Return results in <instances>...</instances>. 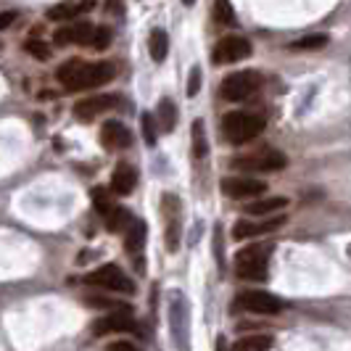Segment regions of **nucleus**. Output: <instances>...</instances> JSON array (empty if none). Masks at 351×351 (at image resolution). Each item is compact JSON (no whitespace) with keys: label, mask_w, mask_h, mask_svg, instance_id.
<instances>
[{"label":"nucleus","mask_w":351,"mask_h":351,"mask_svg":"<svg viewBox=\"0 0 351 351\" xmlns=\"http://www.w3.org/2000/svg\"><path fill=\"white\" fill-rule=\"evenodd\" d=\"M117 74V66L114 64H88L82 58H69L66 64H61L56 69V80L69 90V93H80V90H93L98 85H106L111 82Z\"/></svg>","instance_id":"1"},{"label":"nucleus","mask_w":351,"mask_h":351,"mask_svg":"<svg viewBox=\"0 0 351 351\" xmlns=\"http://www.w3.org/2000/svg\"><path fill=\"white\" fill-rule=\"evenodd\" d=\"M264 119L259 114H248V111H230L222 117V135L225 141L243 145V143L254 141L256 135H262Z\"/></svg>","instance_id":"2"},{"label":"nucleus","mask_w":351,"mask_h":351,"mask_svg":"<svg viewBox=\"0 0 351 351\" xmlns=\"http://www.w3.org/2000/svg\"><path fill=\"white\" fill-rule=\"evenodd\" d=\"M167 315H169V333L175 338L177 351H188V346H191V309H188V301L180 291L172 293Z\"/></svg>","instance_id":"3"},{"label":"nucleus","mask_w":351,"mask_h":351,"mask_svg":"<svg viewBox=\"0 0 351 351\" xmlns=\"http://www.w3.org/2000/svg\"><path fill=\"white\" fill-rule=\"evenodd\" d=\"M267 254L269 246L251 243L235 254V272L243 280H264L267 278Z\"/></svg>","instance_id":"4"},{"label":"nucleus","mask_w":351,"mask_h":351,"mask_svg":"<svg viewBox=\"0 0 351 351\" xmlns=\"http://www.w3.org/2000/svg\"><path fill=\"white\" fill-rule=\"evenodd\" d=\"M262 88V74L259 71H235L222 80L219 85V95L225 101H246L248 95H254Z\"/></svg>","instance_id":"5"},{"label":"nucleus","mask_w":351,"mask_h":351,"mask_svg":"<svg viewBox=\"0 0 351 351\" xmlns=\"http://www.w3.org/2000/svg\"><path fill=\"white\" fill-rule=\"evenodd\" d=\"M161 214H164V246L169 254H175L180 248V235H182V206L177 195H161Z\"/></svg>","instance_id":"6"},{"label":"nucleus","mask_w":351,"mask_h":351,"mask_svg":"<svg viewBox=\"0 0 351 351\" xmlns=\"http://www.w3.org/2000/svg\"><path fill=\"white\" fill-rule=\"evenodd\" d=\"M288 158L278 148H264L259 154H248V156H238L232 161L235 169H246V172H280L285 169Z\"/></svg>","instance_id":"7"},{"label":"nucleus","mask_w":351,"mask_h":351,"mask_svg":"<svg viewBox=\"0 0 351 351\" xmlns=\"http://www.w3.org/2000/svg\"><path fill=\"white\" fill-rule=\"evenodd\" d=\"M85 282H88V285H101V288H106V291L127 293V296H132V293H135L132 280L124 275L117 264H106V267H101V269L90 272L88 278H85Z\"/></svg>","instance_id":"8"},{"label":"nucleus","mask_w":351,"mask_h":351,"mask_svg":"<svg viewBox=\"0 0 351 351\" xmlns=\"http://www.w3.org/2000/svg\"><path fill=\"white\" fill-rule=\"evenodd\" d=\"M235 306L254 315H278L282 309V301L267 291H243L235 296Z\"/></svg>","instance_id":"9"},{"label":"nucleus","mask_w":351,"mask_h":351,"mask_svg":"<svg viewBox=\"0 0 351 351\" xmlns=\"http://www.w3.org/2000/svg\"><path fill=\"white\" fill-rule=\"evenodd\" d=\"M251 56V43H248L246 37L241 35H230V37H222L219 43H217V48L211 53V58H214V64L217 66H225V64H235V61H243Z\"/></svg>","instance_id":"10"},{"label":"nucleus","mask_w":351,"mask_h":351,"mask_svg":"<svg viewBox=\"0 0 351 351\" xmlns=\"http://www.w3.org/2000/svg\"><path fill=\"white\" fill-rule=\"evenodd\" d=\"M219 188L230 198H256L267 191V182L256 180V177H225Z\"/></svg>","instance_id":"11"},{"label":"nucleus","mask_w":351,"mask_h":351,"mask_svg":"<svg viewBox=\"0 0 351 351\" xmlns=\"http://www.w3.org/2000/svg\"><path fill=\"white\" fill-rule=\"evenodd\" d=\"M93 35H95V27L90 21H71L66 27L56 29L53 43L56 45H85V43H93Z\"/></svg>","instance_id":"12"},{"label":"nucleus","mask_w":351,"mask_h":351,"mask_svg":"<svg viewBox=\"0 0 351 351\" xmlns=\"http://www.w3.org/2000/svg\"><path fill=\"white\" fill-rule=\"evenodd\" d=\"M95 335H106V333H138V322L132 319L130 309H122V312H111L108 317L98 319L95 328H93Z\"/></svg>","instance_id":"13"},{"label":"nucleus","mask_w":351,"mask_h":351,"mask_svg":"<svg viewBox=\"0 0 351 351\" xmlns=\"http://www.w3.org/2000/svg\"><path fill=\"white\" fill-rule=\"evenodd\" d=\"M117 106H119V95H93V98H85V101L74 106V117L82 119V122H90L98 114H106Z\"/></svg>","instance_id":"14"},{"label":"nucleus","mask_w":351,"mask_h":351,"mask_svg":"<svg viewBox=\"0 0 351 351\" xmlns=\"http://www.w3.org/2000/svg\"><path fill=\"white\" fill-rule=\"evenodd\" d=\"M282 222H285V217H272V219H264V222L241 219V222H235V228H232V238H235V241H251V238H259L264 232H272L275 228H280Z\"/></svg>","instance_id":"15"},{"label":"nucleus","mask_w":351,"mask_h":351,"mask_svg":"<svg viewBox=\"0 0 351 351\" xmlns=\"http://www.w3.org/2000/svg\"><path fill=\"white\" fill-rule=\"evenodd\" d=\"M101 143L111 151H119V148H127L132 143V132L122 122H106L101 130Z\"/></svg>","instance_id":"16"},{"label":"nucleus","mask_w":351,"mask_h":351,"mask_svg":"<svg viewBox=\"0 0 351 351\" xmlns=\"http://www.w3.org/2000/svg\"><path fill=\"white\" fill-rule=\"evenodd\" d=\"M138 185V172L130 164H119L111 175V191L117 195H130Z\"/></svg>","instance_id":"17"},{"label":"nucleus","mask_w":351,"mask_h":351,"mask_svg":"<svg viewBox=\"0 0 351 351\" xmlns=\"http://www.w3.org/2000/svg\"><path fill=\"white\" fill-rule=\"evenodd\" d=\"M145 238H148V225L143 219H132L130 228L124 230V246L130 254H138L145 246Z\"/></svg>","instance_id":"18"},{"label":"nucleus","mask_w":351,"mask_h":351,"mask_svg":"<svg viewBox=\"0 0 351 351\" xmlns=\"http://www.w3.org/2000/svg\"><path fill=\"white\" fill-rule=\"evenodd\" d=\"M288 204V198H282V195H272V198H259V201H251L246 206V214L251 217H262V214H272V211L282 209Z\"/></svg>","instance_id":"19"},{"label":"nucleus","mask_w":351,"mask_h":351,"mask_svg":"<svg viewBox=\"0 0 351 351\" xmlns=\"http://www.w3.org/2000/svg\"><path fill=\"white\" fill-rule=\"evenodd\" d=\"M272 349V335H246V338H241L232 351H269Z\"/></svg>","instance_id":"20"},{"label":"nucleus","mask_w":351,"mask_h":351,"mask_svg":"<svg viewBox=\"0 0 351 351\" xmlns=\"http://www.w3.org/2000/svg\"><path fill=\"white\" fill-rule=\"evenodd\" d=\"M148 51H151V58L154 61H164L167 53H169V37L164 29H154L151 37H148Z\"/></svg>","instance_id":"21"},{"label":"nucleus","mask_w":351,"mask_h":351,"mask_svg":"<svg viewBox=\"0 0 351 351\" xmlns=\"http://www.w3.org/2000/svg\"><path fill=\"white\" fill-rule=\"evenodd\" d=\"M104 219H106V228L111 230V232H119V230L130 228V222H132L135 217H132L130 211L124 209V206H114V209L106 214Z\"/></svg>","instance_id":"22"},{"label":"nucleus","mask_w":351,"mask_h":351,"mask_svg":"<svg viewBox=\"0 0 351 351\" xmlns=\"http://www.w3.org/2000/svg\"><path fill=\"white\" fill-rule=\"evenodd\" d=\"M158 124L164 132H172L177 127V106L169 98H161V104H158Z\"/></svg>","instance_id":"23"},{"label":"nucleus","mask_w":351,"mask_h":351,"mask_svg":"<svg viewBox=\"0 0 351 351\" xmlns=\"http://www.w3.org/2000/svg\"><path fill=\"white\" fill-rule=\"evenodd\" d=\"M111 193H114V191H106V188H101V185H98V188H93V206H95V211H98V214H108V211L114 209V198H111Z\"/></svg>","instance_id":"24"},{"label":"nucleus","mask_w":351,"mask_h":351,"mask_svg":"<svg viewBox=\"0 0 351 351\" xmlns=\"http://www.w3.org/2000/svg\"><path fill=\"white\" fill-rule=\"evenodd\" d=\"M330 43L328 35H309V37H301L296 43H291V51H319Z\"/></svg>","instance_id":"25"},{"label":"nucleus","mask_w":351,"mask_h":351,"mask_svg":"<svg viewBox=\"0 0 351 351\" xmlns=\"http://www.w3.org/2000/svg\"><path fill=\"white\" fill-rule=\"evenodd\" d=\"M193 154L195 158H204L209 154V141H206V132H204V122L201 119L193 122Z\"/></svg>","instance_id":"26"},{"label":"nucleus","mask_w":351,"mask_h":351,"mask_svg":"<svg viewBox=\"0 0 351 351\" xmlns=\"http://www.w3.org/2000/svg\"><path fill=\"white\" fill-rule=\"evenodd\" d=\"M214 21L217 24H235V8L230 0H214Z\"/></svg>","instance_id":"27"},{"label":"nucleus","mask_w":351,"mask_h":351,"mask_svg":"<svg viewBox=\"0 0 351 351\" xmlns=\"http://www.w3.org/2000/svg\"><path fill=\"white\" fill-rule=\"evenodd\" d=\"M82 14V5H56V8H51L48 11V19L51 21H71L74 16H80Z\"/></svg>","instance_id":"28"},{"label":"nucleus","mask_w":351,"mask_h":351,"mask_svg":"<svg viewBox=\"0 0 351 351\" xmlns=\"http://www.w3.org/2000/svg\"><path fill=\"white\" fill-rule=\"evenodd\" d=\"M141 127H143V138H145V143H148V145H156V122H154V114H143Z\"/></svg>","instance_id":"29"},{"label":"nucleus","mask_w":351,"mask_h":351,"mask_svg":"<svg viewBox=\"0 0 351 351\" xmlns=\"http://www.w3.org/2000/svg\"><path fill=\"white\" fill-rule=\"evenodd\" d=\"M88 304H90V306H95V309H117V312H122V309H130V306H122L119 301L106 299V296H88Z\"/></svg>","instance_id":"30"},{"label":"nucleus","mask_w":351,"mask_h":351,"mask_svg":"<svg viewBox=\"0 0 351 351\" xmlns=\"http://www.w3.org/2000/svg\"><path fill=\"white\" fill-rule=\"evenodd\" d=\"M24 48H27L29 56H35V58H43V61H45V58H51V48H48L43 40H27V45H24Z\"/></svg>","instance_id":"31"},{"label":"nucleus","mask_w":351,"mask_h":351,"mask_svg":"<svg viewBox=\"0 0 351 351\" xmlns=\"http://www.w3.org/2000/svg\"><path fill=\"white\" fill-rule=\"evenodd\" d=\"M95 51H104V48H108L111 45V29L108 27H98L95 29V35H93V43H90Z\"/></svg>","instance_id":"32"},{"label":"nucleus","mask_w":351,"mask_h":351,"mask_svg":"<svg viewBox=\"0 0 351 351\" xmlns=\"http://www.w3.org/2000/svg\"><path fill=\"white\" fill-rule=\"evenodd\" d=\"M214 251H217V262H219V269L225 272V254H222V228H219V225L214 228Z\"/></svg>","instance_id":"33"},{"label":"nucleus","mask_w":351,"mask_h":351,"mask_svg":"<svg viewBox=\"0 0 351 351\" xmlns=\"http://www.w3.org/2000/svg\"><path fill=\"white\" fill-rule=\"evenodd\" d=\"M198 90H201V69L193 66V69H191V80H188V98L198 95Z\"/></svg>","instance_id":"34"},{"label":"nucleus","mask_w":351,"mask_h":351,"mask_svg":"<svg viewBox=\"0 0 351 351\" xmlns=\"http://www.w3.org/2000/svg\"><path fill=\"white\" fill-rule=\"evenodd\" d=\"M108 351H141V346H135L132 341H114Z\"/></svg>","instance_id":"35"},{"label":"nucleus","mask_w":351,"mask_h":351,"mask_svg":"<svg viewBox=\"0 0 351 351\" xmlns=\"http://www.w3.org/2000/svg\"><path fill=\"white\" fill-rule=\"evenodd\" d=\"M14 19H16V14H14V11H5V14H3V16H0V29H8V27H11V21H14Z\"/></svg>","instance_id":"36"},{"label":"nucleus","mask_w":351,"mask_h":351,"mask_svg":"<svg viewBox=\"0 0 351 351\" xmlns=\"http://www.w3.org/2000/svg\"><path fill=\"white\" fill-rule=\"evenodd\" d=\"M217 351H228V338H225V335L217 338Z\"/></svg>","instance_id":"37"},{"label":"nucleus","mask_w":351,"mask_h":351,"mask_svg":"<svg viewBox=\"0 0 351 351\" xmlns=\"http://www.w3.org/2000/svg\"><path fill=\"white\" fill-rule=\"evenodd\" d=\"M182 3H185V5H193L195 0H182Z\"/></svg>","instance_id":"38"}]
</instances>
